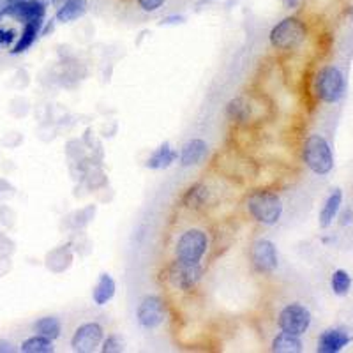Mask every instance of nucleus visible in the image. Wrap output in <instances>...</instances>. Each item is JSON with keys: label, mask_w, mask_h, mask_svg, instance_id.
I'll list each match as a JSON object with an SVG mask.
<instances>
[{"label": "nucleus", "mask_w": 353, "mask_h": 353, "mask_svg": "<svg viewBox=\"0 0 353 353\" xmlns=\"http://www.w3.org/2000/svg\"><path fill=\"white\" fill-rule=\"evenodd\" d=\"M246 210L256 223L274 226L283 218V201L280 194L269 189H256L246 196Z\"/></svg>", "instance_id": "obj_1"}, {"label": "nucleus", "mask_w": 353, "mask_h": 353, "mask_svg": "<svg viewBox=\"0 0 353 353\" xmlns=\"http://www.w3.org/2000/svg\"><path fill=\"white\" fill-rule=\"evenodd\" d=\"M306 37H308V27L304 21L297 16H288L272 27L269 41L272 48L290 52V49L299 48L306 41Z\"/></svg>", "instance_id": "obj_2"}, {"label": "nucleus", "mask_w": 353, "mask_h": 353, "mask_svg": "<svg viewBox=\"0 0 353 353\" xmlns=\"http://www.w3.org/2000/svg\"><path fill=\"white\" fill-rule=\"evenodd\" d=\"M302 159L317 175H327L334 168V156L329 141L320 135H311L302 145Z\"/></svg>", "instance_id": "obj_3"}, {"label": "nucleus", "mask_w": 353, "mask_h": 353, "mask_svg": "<svg viewBox=\"0 0 353 353\" xmlns=\"http://www.w3.org/2000/svg\"><path fill=\"white\" fill-rule=\"evenodd\" d=\"M165 283L176 292H193L203 277L201 263H185L172 260L165 267Z\"/></svg>", "instance_id": "obj_4"}, {"label": "nucleus", "mask_w": 353, "mask_h": 353, "mask_svg": "<svg viewBox=\"0 0 353 353\" xmlns=\"http://www.w3.org/2000/svg\"><path fill=\"white\" fill-rule=\"evenodd\" d=\"M209 235L201 228H189L179 235L175 242V258L185 263H201L209 251Z\"/></svg>", "instance_id": "obj_5"}, {"label": "nucleus", "mask_w": 353, "mask_h": 353, "mask_svg": "<svg viewBox=\"0 0 353 353\" xmlns=\"http://www.w3.org/2000/svg\"><path fill=\"white\" fill-rule=\"evenodd\" d=\"M345 76L337 67L325 66L318 71L315 78V92L323 103H337L345 95Z\"/></svg>", "instance_id": "obj_6"}, {"label": "nucleus", "mask_w": 353, "mask_h": 353, "mask_svg": "<svg viewBox=\"0 0 353 353\" xmlns=\"http://www.w3.org/2000/svg\"><path fill=\"white\" fill-rule=\"evenodd\" d=\"M311 312L306 306L299 304V302H292V304L284 306L277 315V327L283 332L302 336L311 327Z\"/></svg>", "instance_id": "obj_7"}, {"label": "nucleus", "mask_w": 353, "mask_h": 353, "mask_svg": "<svg viewBox=\"0 0 353 353\" xmlns=\"http://www.w3.org/2000/svg\"><path fill=\"white\" fill-rule=\"evenodd\" d=\"M104 339L103 325L98 321L82 323L71 337V350L76 353H94Z\"/></svg>", "instance_id": "obj_8"}, {"label": "nucleus", "mask_w": 353, "mask_h": 353, "mask_svg": "<svg viewBox=\"0 0 353 353\" xmlns=\"http://www.w3.org/2000/svg\"><path fill=\"white\" fill-rule=\"evenodd\" d=\"M251 265L258 274L269 275L275 272L277 265H280V256H277V249L275 244L269 238H258L253 246H251Z\"/></svg>", "instance_id": "obj_9"}, {"label": "nucleus", "mask_w": 353, "mask_h": 353, "mask_svg": "<svg viewBox=\"0 0 353 353\" xmlns=\"http://www.w3.org/2000/svg\"><path fill=\"white\" fill-rule=\"evenodd\" d=\"M166 318V304L163 297L147 295L136 309V320L141 329L154 330L163 325Z\"/></svg>", "instance_id": "obj_10"}, {"label": "nucleus", "mask_w": 353, "mask_h": 353, "mask_svg": "<svg viewBox=\"0 0 353 353\" xmlns=\"http://www.w3.org/2000/svg\"><path fill=\"white\" fill-rule=\"evenodd\" d=\"M48 2L46 0H14L11 5L4 11L5 16L20 23H29V21L45 20Z\"/></svg>", "instance_id": "obj_11"}, {"label": "nucleus", "mask_w": 353, "mask_h": 353, "mask_svg": "<svg viewBox=\"0 0 353 353\" xmlns=\"http://www.w3.org/2000/svg\"><path fill=\"white\" fill-rule=\"evenodd\" d=\"M226 119L237 126H249L255 119V104L247 95H237L226 103Z\"/></svg>", "instance_id": "obj_12"}, {"label": "nucleus", "mask_w": 353, "mask_h": 353, "mask_svg": "<svg viewBox=\"0 0 353 353\" xmlns=\"http://www.w3.org/2000/svg\"><path fill=\"white\" fill-rule=\"evenodd\" d=\"M214 201H216V196H214L212 189L205 182H196L182 196V207L187 210H193V212H198L201 209H207Z\"/></svg>", "instance_id": "obj_13"}, {"label": "nucleus", "mask_w": 353, "mask_h": 353, "mask_svg": "<svg viewBox=\"0 0 353 353\" xmlns=\"http://www.w3.org/2000/svg\"><path fill=\"white\" fill-rule=\"evenodd\" d=\"M353 341V337L345 329H327L318 337V352L337 353Z\"/></svg>", "instance_id": "obj_14"}, {"label": "nucleus", "mask_w": 353, "mask_h": 353, "mask_svg": "<svg viewBox=\"0 0 353 353\" xmlns=\"http://www.w3.org/2000/svg\"><path fill=\"white\" fill-rule=\"evenodd\" d=\"M209 152V145L205 140L201 138H193L189 140L187 144H184V147L181 148V154H179V163L184 168H191V166H198L201 161L207 157Z\"/></svg>", "instance_id": "obj_15"}, {"label": "nucleus", "mask_w": 353, "mask_h": 353, "mask_svg": "<svg viewBox=\"0 0 353 353\" xmlns=\"http://www.w3.org/2000/svg\"><path fill=\"white\" fill-rule=\"evenodd\" d=\"M176 159H179V152H176L168 141H165V144H161L159 147L148 156V159L145 161V166H147L148 170H166L170 168Z\"/></svg>", "instance_id": "obj_16"}, {"label": "nucleus", "mask_w": 353, "mask_h": 353, "mask_svg": "<svg viewBox=\"0 0 353 353\" xmlns=\"http://www.w3.org/2000/svg\"><path fill=\"white\" fill-rule=\"evenodd\" d=\"M45 25V20H36V21H29V23L23 25V30H21L20 37H18L16 45L12 46L11 54L12 55H20L23 52L30 48V46L36 43V39L41 36V29Z\"/></svg>", "instance_id": "obj_17"}, {"label": "nucleus", "mask_w": 353, "mask_h": 353, "mask_svg": "<svg viewBox=\"0 0 353 353\" xmlns=\"http://www.w3.org/2000/svg\"><path fill=\"white\" fill-rule=\"evenodd\" d=\"M343 205V191L341 189H334L332 193L329 194V198L325 200L323 207L320 210V218H318V223H320V228H329L334 223L336 216L339 214Z\"/></svg>", "instance_id": "obj_18"}, {"label": "nucleus", "mask_w": 353, "mask_h": 353, "mask_svg": "<svg viewBox=\"0 0 353 353\" xmlns=\"http://www.w3.org/2000/svg\"><path fill=\"white\" fill-rule=\"evenodd\" d=\"M117 292V283L110 274H101L99 275L98 283H95L94 290H92V300L95 306H106Z\"/></svg>", "instance_id": "obj_19"}, {"label": "nucleus", "mask_w": 353, "mask_h": 353, "mask_svg": "<svg viewBox=\"0 0 353 353\" xmlns=\"http://www.w3.org/2000/svg\"><path fill=\"white\" fill-rule=\"evenodd\" d=\"M302 350H304V343L300 336L283 332V330L271 343V352L274 353H300Z\"/></svg>", "instance_id": "obj_20"}, {"label": "nucleus", "mask_w": 353, "mask_h": 353, "mask_svg": "<svg viewBox=\"0 0 353 353\" xmlns=\"http://www.w3.org/2000/svg\"><path fill=\"white\" fill-rule=\"evenodd\" d=\"M87 12V0H64L60 8H57L55 20L60 23L78 20Z\"/></svg>", "instance_id": "obj_21"}, {"label": "nucleus", "mask_w": 353, "mask_h": 353, "mask_svg": "<svg viewBox=\"0 0 353 353\" xmlns=\"http://www.w3.org/2000/svg\"><path fill=\"white\" fill-rule=\"evenodd\" d=\"M34 332L39 336H45L48 339H58L62 336V323L55 317H43L37 321H34Z\"/></svg>", "instance_id": "obj_22"}, {"label": "nucleus", "mask_w": 353, "mask_h": 353, "mask_svg": "<svg viewBox=\"0 0 353 353\" xmlns=\"http://www.w3.org/2000/svg\"><path fill=\"white\" fill-rule=\"evenodd\" d=\"M21 353H54L55 345L54 339H48L45 336H30L29 339H25L20 346Z\"/></svg>", "instance_id": "obj_23"}, {"label": "nucleus", "mask_w": 353, "mask_h": 353, "mask_svg": "<svg viewBox=\"0 0 353 353\" xmlns=\"http://www.w3.org/2000/svg\"><path fill=\"white\" fill-rule=\"evenodd\" d=\"M330 286H332V292L336 295H348L350 288H352V275L346 271H343V269H337V271H334L332 277H330Z\"/></svg>", "instance_id": "obj_24"}, {"label": "nucleus", "mask_w": 353, "mask_h": 353, "mask_svg": "<svg viewBox=\"0 0 353 353\" xmlns=\"http://www.w3.org/2000/svg\"><path fill=\"white\" fill-rule=\"evenodd\" d=\"M99 350L103 353H122L126 346H124L122 337L117 336V334H110L108 337H104Z\"/></svg>", "instance_id": "obj_25"}, {"label": "nucleus", "mask_w": 353, "mask_h": 353, "mask_svg": "<svg viewBox=\"0 0 353 353\" xmlns=\"http://www.w3.org/2000/svg\"><path fill=\"white\" fill-rule=\"evenodd\" d=\"M166 0H136V4L140 5L141 11L145 12H156L165 5Z\"/></svg>", "instance_id": "obj_26"}, {"label": "nucleus", "mask_w": 353, "mask_h": 353, "mask_svg": "<svg viewBox=\"0 0 353 353\" xmlns=\"http://www.w3.org/2000/svg\"><path fill=\"white\" fill-rule=\"evenodd\" d=\"M16 37V30L0 29V46H11Z\"/></svg>", "instance_id": "obj_27"}, {"label": "nucleus", "mask_w": 353, "mask_h": 353, "mask_svg": "<svg viewBox=\"0 0 353 353\" xmlns=\"http://www.w3.org/2000/svg\"><path fill=\"white\" fill-rule=\"evenodd\" d=\"M185 16L182 14H172V16H165L161 23L163 25H179V23H184Z\"/></svg>", "instance_id": "obj_28"}, {"label": "nucleus", "mask_w": 353, "mask_h": 353, "mask_svg": "<svg viewBox=\"0 0 353 353\" xmlns=\"http://www.w3.org/2000/svg\"><path fill=\"white\" fill-rule=\"evenodd\" d=\"M14 352L12 345L9 341H4V339H0V353H11Z\"/></svg>", "instance_id": "obj_29"}, {"label": "nucleus", "mask_w": 353, "mask_h": 353, "mask_svg": "<svg viewBox=\"0 0 353 353\" xmlns=\"http://www.w3.org/2000/svg\"><path fill=\"white\" fill-rule=\"evenodd\" d=\"M352 218H353L352 210H346V212L341 216V221H339V223H341L343 226H346V225H350V223H352Z\"/></svg>", "instance_id": "obj_30"}, {"label": "nucleus", "mask_w": 353, "mask_h": 353, "mask_svg": "<svg viewBox=\"0 0 353 353\" xmlns=\"http://www.w3.org/2000/svg\"><path fill=\"white\" fill-rule=\"evenodd\" d=\"M299 4H300V0H284V5H286L288 9H295Z\"/></svg>", "instance_id": "obj_31"}, {"label": "nucleus", "mask_w": 353, "mask_h": 353, "mask_svg": "<svg viewBox=\"0 0 353 353\" xmlns=\"http://www.w3.org/2000/svg\"><path fill=\"white\" fill-rule=\"evenodd\" d=\"M210 2H214V0H198V2H196V8H203V5L210 4Z\"/></svg>", "instance_id": "obj_32"}, {"label": "nucleus", "mask_w": 353, "mask_h": 353, "mask_svg": "<svg viewBox=\"0 0 353 353\" xmlns=\"http://www.w3.org/2000/svg\"><path fill=\"white\" fill-rule=\"evenodd\" d=\"M62 2H64V0H52V4H54L55 8H60Z\"/></svg>", "instance_id": "obj_33"}, {"label": "nucleus", "mask_w": 353, "mask_h": 353, "mask_svg": "<svg viewBox=\"0 0 353 353\" xmlns=\"http://www.w3.org/2000/svg\"><path fill=\"white\" fill-rule=\"evenodd\" d=\"M2 18H4V12H0V21H2Z\"/></svg>", "instance_id": "obj_34"}]
</instances>
